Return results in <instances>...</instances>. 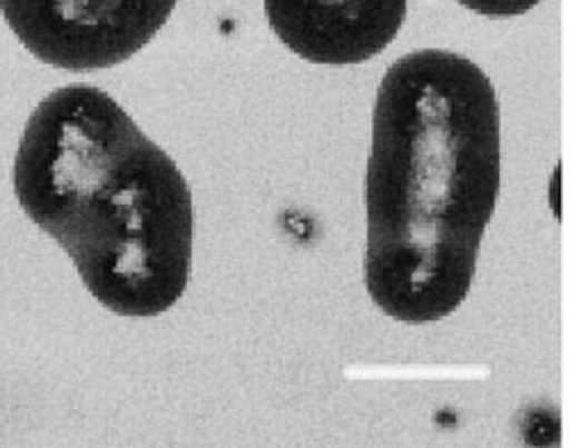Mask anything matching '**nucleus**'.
Segmentation results:
<instances>
[{
    "label": "nucleus",
    "mask_w": 570,
    "mask_h": 448,
    "mask_svg": "<svg viewBox=\"0 0 570 448\" xmlns=\"http://www.w3.org/2000/svg\"><path fill=\"white\" fill-rule=\"evenodd\" d=\"M500 193V103L463 56L400 58L376 91L365 176V287L402 323L450 317L470 291Z\"/></svg>",
    "instance_id": "1"
},
{
    "label": "nucleus",
    "mask_w": 570,
    "mask_h": 448,
    "mask_svg": "<svg viewBox=\"0 0 570 448\" xmlns=\"http://www.w3.org/2000/svg\"><path fill=\"white\" fill-rule=\"evenodd\" d=\"M14 191L104 308L158 317L178 303L193 271V191L104 89L43 98L19 141Z\"/></svg>",
    "instance_id": "2"
},
{
    "label": "nucleus",
    "mask_w": 570,
    "mask_h": 448,
    "mask_svg": "<svg viewBox=\"0 0 570 448\" xmlns=\"http://www.w3.org/2000/svg\"><path fill=\"white\" fill-rule=\"evenodd\" d=\"M178 0H0L28 51L65 71L110 69L139 53Z\"/></svg>",
    "instance_id": "3"
},
{
    "label": "nucleus",
    "mask_w": 570,
    "mask_h": 448,
    "mask_svg": "<svg viewBox=\"0 0 570 448\" xmlns=\"http://www.w3.org/2000/svg\"><path fill=\"white\" fill-rule=\"evenodd\" d=\"M409 0H265L274 34L315 64H361L389 48Z\"/></svg>",
    "instance_id": "4"
},
{
    "label": "nucleus",
    "mask_w": 570,
    "mask_h": 448,
    "mask_svg": "<svg viewBox=\"0 0 570 448\" xmlns=\"http://www.w3.org/2000/svg\"><path fill=\"white\" fill-rule=\"evenodd\" d=\"M459 3L482 17H520L534 10L541 0H459Z\"/></svg>",
    "instance_id": "5"
}]
</instances>
